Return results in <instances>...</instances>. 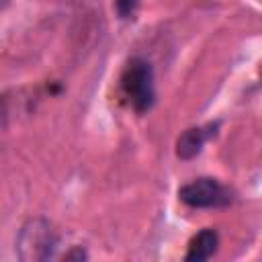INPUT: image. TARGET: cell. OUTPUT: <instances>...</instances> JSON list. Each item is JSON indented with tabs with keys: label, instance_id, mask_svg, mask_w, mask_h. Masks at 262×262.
Instances as JSON below:
<instances>
[{
	"label": "cell",
	"instance_id": "277c9868",
	"mask_svg": "<svg viewBox=\"0 0 262 262\" xmlns=\"http://www.w3.org/2000/svg\"><path fill=\"white\" fill-rule=\"evenodd\" d=\"M217 246H219V235L215 229H203L199 231L190 244H188V252H186V260L188 262H203V260H209L215 252H217Z\"/></svg>",
	"mask_w": 262,
	"mask_h": 262
},
{
	"label": "cell",
	"instance_id": "5b68a950",
	"mask_svg": "<svg viewBox=\"0 0 262 262\" xmlns=\"http://www.w3.org/2000/svg\"><path fill=\"white\" fill-rule=\"evenodd\" d=\"M203 143H205V131L201 127H190L178 137L176 156L180 160H192V158H196L201 154Z\"/></svg>",
	"mask_w": 262,
	"mask_h": 262
},
{
	"label": "cell",
	"instance_id": "3957f363",
	"mask_svg": "<svg viewBox=\"0 0 262 262\" xmlns=\"http://www.w3.org/2000/svg\"><path fill=\"white\" fill-rule=\"evenodd\" d=\"M178 196L184 205L194 209H211V207H223L231 201L229 190L215 178H199L188 184H184L178 190Z\"/></svg>",
	"mask_w": 262,
	"mask_h": 262
},
{
	"label": "cell",
	"instance_id": "6da1fadb",
	"mask_svg": "<svg viewBox=\"0 0 262 262\" xmlns=\"http://www.w3.org/2000/svg\"><path fill=\"white\" fill-rule=\"evenodd\" d=\"M121 88L135 111H147L156 98L151 63L143 57H133L121 76Z\"/></svg>",
	"mask_w": 262,
	"mask_h": 262
},
{
	"label": "cell",
	"instance_id": "7a4b0ae2",
	"mask_svg": "<svg viewBox=\"0 0 262 262\" xmlns=\"http://www.w3.org/2000/svg\"><path fill=\"white\" fill-rule=\"evenodd\" d=\"M57 246V235L51 225L43 219L29 221L18 237V252L23 260H47L53 256Z\"/></svg>",
	"mask_w": 262,
	"mask_h": 262
},
{
	"label": "cell",
	"instance_id": "8992f818",
	"mask_svg": "<svg viewBox=\"0 0 262 262\" xmlns=\"http://www.w3.org/2000/svg\"><path fill=\"white\" fill-rule=\"evenodd\" d=\"M137 4H139V0H115V8H117V14H119L121 18H127V16H131V14L135 12Z\"/></svg>",
	"mask_w": 262,
	"mask_h": 262
}]
</instances>
